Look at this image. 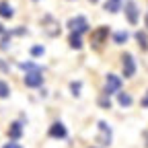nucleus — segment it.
<instances>
[{
	"label": "nucleus",
	"mask_w": 148,
	"mask_h": 148,
	"mask_svg": "<svg viewBox=\"0 0 148 148\" xmlns=\"http://www.w3.org/2000/svg\"><path fill=\"white\" fill-rule=\"evenodd\" d=\"M105 95H119L121 92V76L117 74H107L105 76V88H103Z\"/></svg>",
	"instance_id": "obj_1"
},
{
	"label": "nucleus",
	"mask_w": 148,
	"mask_h": 148,
	"mask_svg": "<svg viewBox=\"0 0 148 148\" xmlns=\"http://www.w3.org/2000/svg\"><path fill=\"white\" fill-rule=\"evenodd\" d=\"M66 27H68L70 31H74V33H80V35H82V33L88 31V21H86V16H84V14H76V16L68 18Z\"/></svg>",
	"instance_id": "obj_2"
},
{
	"label": "nucleus",
	"mask_w": 148,
	"mask_h": 148,
	"mask_svg": "<svg viewBox=\"0 0 148 148\" xmlns=\"http://www.w3.org/2000/svg\"><path fill=\"white\" fill-rule=\"evenodd\" d=\"M97 130H99V134H97V142H99L101 146H109V144H111V140H113V132H111L109 123L101 119V121L97 123Z\"/></svg>",
	"instance_id": "obj_3"
},
{
	"label": "nucleus",
	"mask_w": 148,
	"mask_h": 148,
	"mask_svg": "<svg viewBox=\"0 0 148 148\" xmlns=\"http://www.w3.org/2000/svg\"><path fill=\"white\" fill-rule=\"evenodd\" d=\"M123 12H125V18H127L130 25H138L140 8H138V4L134 2V0H125V2H123Z\"/></svg>",
	"instance_id": "obj_4"
},
{
	"label": "nucleus",
	"mask_w": 148,
	"mask_h": 148,
	"mask_svg": "<svg viewBox=\"0 0 148 148\" xmlns=\"http://www.w3.org/2000/svg\"><path fill=\"white\" fill-rule=\"evenodd\" d=\"M41 25H43V31H45V35H47V37H58V35L62 33L60 23L56 21V18H53L51 14H45V16H43Z\"/></svg>",
	"instance_id": "obj_5"
},
{
	"label": "nucleus",
	"mask_w": 148,
	"mask_h": 148,
	"mask_svg": "<svg viewBox=\"0 0 148 148\" xmlns=\"http://www.w3.org/2000/svg\"><path fill=\"white\" fill-rule=\"evenodd\" d=\"M121 72H123L125 78H132L136 74V60H134V56L130 51H125L121 56Z\"/></svg>",
	"instance_id": "obj_6"
},
{
	"label": "nucleus",
	"mask_w": 148,
	"mask_h": 148,
	"mask_svg": "<svg viewBox=\"0 0 148 148\" xmlns=\"http://www.w3.org/2000/svg\"><path fill=\"white\" fill-rule=\"evenodd\" d=\"M23 82L27 88H39L43 84V72H25Z\"/></svg>",
	"instance_id": "obj_7"
},
{
	"label": "nucleus",
	"mask_w": 148,
	"mask_h": 148,
	"mask_svg": "<svg viewBox=\"0 0 148 148\" xmlns=\"http://www.w3.org/2000/svg\"><path fill=\"white\" fill-rule=\"evenodd\" d=\"M109 37V27L107 25H101V27H97L95 31H92V37H90V43L95 45V47H101L103 43H105V39Z\"/></svg>",
	"instance_id": "obj_8"
},
{
	"label": "nucleus",
	"mask_w": 148,
	"mask_h": 148,
	"mask_svg": "<svg viewBox=\"0 0 148 148\" xmlns=\"http://www.w3.org/2000/svg\"><path fill=\"white\" fill-rule=\"evenodd\" d=\"M47 136L56 138V140H64V138H68V130H66V125L62 121H53L49 125V130H47Z\"/></svg>",
	"instance_id": "obj_9"
},
{
	"label": "nucleus",
	"mask_w": 148,
	"mask_h": 148,
	"mask_svg": "<svg viewBox=\"0 0 148 148\" xmlns=\"http://www.w3.org/2000/svg\"><path fill=\"white\" fill-rule=\"evenodd\" d=\"M123 8V0H105L103 2V10L105 12H111V14H115Z\"/></svg>",
	"instance_id": "obj_10"
},
{
	"label": "nucleus",
	"mask_w": 148,
	"mask_h": 148,
	"mask_svg": "<svg viewBox=\"0 0 148 148\" xmlns=\"http://www.w3.org/2000/svg\"><path fill=\"white\" fill-rule=\"evenodd\" d=\"M21 136H23V121H12L10 127H8V138L12 142H16Z\"/></svg>",
	"instance_id": "obj_11"
},
{
	"label": "nucleus",
	"mask_w": 148,
	"mask_h": 148,
	"mask_svg": "<svg viewBox=\"0 0 148 148\" xmlns=\"http://www.w3.org/2000/svg\"><path fill=\"white\" fill-rule=\"evenodd\" d=\"M14 16V8L10 6V2L0 0V18H12Z\"/></svg>",
	"instance_id": "obj_12"
},
{
	"label": "nucleus",
	"mask_w": 148,
	"mask_h": 148,
	"mask_svg": "<svg viewBox=\"0 0 148 148\" xmlns=\"http://www.w3.org/2000/svg\"><path fill=\"white\" fill-rule=\"evenodd\" d=\"M68 45H70V49H80V47H82V35H80V33H74V31H70Z\"/></svg>",
	"instance_id": "obj_13"
},
{
	"label": "nucleus",
	"mask_w": 148,
	"mask_h": 148,
	"mask_svg": "<svg viewBox=\"0 0 148 148\" xmlns=\"http://www.w3.org/2000/svg\"><path fill=\"white\" fill-rule=\"evenodd\" d=\"M134 37H136V41H138L140 49H142V51H148V35H146V31L138 29V31L134 33Z\"/></svg>",
	"instance_id": "obj_14"
},
{
	"label": "nucleus",
	"mask_w": 148,
	"mask_h": 148,
	"mask_svg": "<svg viewBox=\"0 0 148 148\" xmlns=\"http://www.w3.org/2000/svg\"><path fill=\"white\" fill-rule=\"evenodd\" d=\"M18 68L25 72H43V66L35 64V62H18Z\"/></svg>",
	"instance_id": "obj_15"
},
{
	"label": "nucleus",
	"mask_w": 148,
	"mask_h": 148,
	"mask_svg": "<svg viewBox=\"0 0 148 148\" xmlns=\"http://www.w3.org/2000/svg\"><path fill=\"white\" fill-rule=\"evenodd\" d=\"M127 39H130V33H127L125 29H123V31H115V33H113V43H115V45H123Z\"/></svg>",
	"instance_id": "obj_16"
},
{
	"label": "nucleus",
	"mask_w": 148,
	"mask_h": 148,
	"mask_svg": "<svg viewBox=\"0 0 148 148\" xmlns=\"http://www.w3.org/2000/svg\"><path fill=\"white\" fill-rule=\"evenodd\" d=\"M117 103H119L121 107H130V105L134 103V99H132L130 92H119V95H117Z\"/></svg>",
	"instance_id": "obj_17"
},
{
	"label": "nucleus",
	"mask_w": 148,
	"mask_h": 148,
	"mask_svg": "<svg viewBox=\"0 0 148 148\" xmlns=\"http://www.w3.org/2000/svg\"><path fill=\"white\" fill-rule=\"evenodd\" d=\"M97 103H99L101 109H111V97L105 95V92H101V97L97 99Z\"/></svg>",
	"instance_id": "obj_18"
},
{
	"label": "nucleus",
	"mask_w": 148,
	"mask_h": 148,
	"mask_svg": "<svg viewBox=\"0 0 148 148\" xmlns=\"http://www.w3.org/2000/svg\"><path fill=\"white\" fill-rule=\"evenodd\" d=\"M8 97H10V86L6 80L0 78V99H8Z\"/></svg>",
	"instance_id": "obj_19"
},
{
	"label": "nucleus",
	"mask_w": 148,
	"mask_h": 148,
	"mask_svg": "<svg viewBox=\"0 0 148 148\" xmlns=\"http://www.w3.org/2000/svg\"><path fill=\"white\" fill-rule=\"evenodd\" d=\"M10 37H12V31H6L2 37H0V49H8L10 47Z\"/></svg>",
	"instance_id": "obj_20"
},
{
	"label": "nucleus",
	"mask_w": 148,
	"mask_h": 148,
	"mask_svg": "<svg viewBox=\"0 0 148 148\" xmlns=\"http://www.w3.org/2000/svg\"><path fill=\"white\" fill-rule=\"evenodd\" d=\"M80 88H82V80H72L70 82V92L74 97H80Z\"/></svg>",
	"instance_id": "obj_21"
},
{
	"label": "nucleus",
	"mask_w": 148,
	"mask_h": 148,
	"mask_svg": "<svg viewBox=\"0 0 148 148\" xmlns=\"http://www.w3.org/2000/svg\"><path fill=\"white\" fill-rule=\"evenodd\" d=\"M29 53H31V58H41V56L45 53V47L43 45H33L29 49Z\"/></svg>",
	"instance_id": "obj_22"
},
{
	"label": "nucleus",
	"mask_w": 148,
	"mask_h": 148,
	"mask_svg": "<svg viewBox=\"0 0 148 148\" xmlns=\"http://www.w3.org/2000/svg\"><path fill=\"white\" fill-rule=\"evenodd\" d=\"M29 31L25 29V27H18V29H12V35H27Z\"/></svg>",
	"instance_id": "obj_23"
},
{
	"label": "nucleus",
	"mask_w": 148,
	"mask_h": 148,
	"mask_svg": "<svg viewBox=\"0 0 148 148\" xmlns=\"http://www.w3.org/2000/svg\"><path fill=\"white\" fill-rule=\"evenodd\" d=\"M140 105H142V107H144V109H148V90H146V92H144V97H142V99H140Z\"/></svg>",
	"instance_id": "obj_24"
},
{
	"label": "nucleus",
	"mask_w": 148,
	"mask_h": 148,
	"mask_svg": "<svg viewBox=\"0 0 148 148\" xmlns=\"http://www.w3.org/2000/svg\"><path fill=\"white\" fill-rule=\"evenodd\" d=\"M2 148H23V146L18 144V142H12V140H10V142H6V144H4Z\"/></svg>",
	"instance_id": "obj_25"
},
{
	"label": "nucleus",
	"mask_w": 148,
	"mask_h": 148,
	"mask_svg": "<svg viewBox=\"0 0 148 148\" xmlns=\"http://www.w3.org/2000/svg\"><path fill=\"white\" fill-rule=\"evenodd\" d=\"M0 72H10V66L4 60H0Z\"/></svg>",
	"instance_id": "obj_26"
},
{
	"label": "nucleus",
	"mask_w": 148,
	"mask_h": 148,
	"mask_svg": "<svg viewBox=\"0 0 148 148\" xmlns=\"http://www.w3.org/2000/svg\"><path fill=\"white\" fill-rule=\"evenodd\" d=\"M6 31H8V29H4V27H2V25H0V37H2V35H4V33H6Z\"/></svg>",
	"instance_id": "obj_27"
},
{
	"label": "nucleus",
	"mask_w": 148,
	"mask_h": 148,
	"mask_svg": "<svg viewBox=\"0 0 148 148\" xmlns=\"http://www.w3.org/2000/svg\"><path fill=\"white\" fill-rule=\"evenodd\" d=\"M144 138H146V148H148V132H144Z\"/></svg>",
	"instance_id": "obj_28"
},
{
	"label": "nucleus",
	"mask_w": 148,
	"mask_h": 148,
	"mask_svg": "<svg viewBox=\"0 0 148 148\" xmlns=\"http://www.w3.org/2000/svg\"><path fill=\"white\" fill-rule=\"evenodd\" d=\"M88 2H90V4H97V2H99V0H88Z\"/></svg>",
	"instance_id": "obj_29"
},
{
	"label": "nucleus",
	"mask_w": 148,
	"mask_h": 148,
	"mask_svg": "<svg viewBox=\"0 0 148 148\" xmlns=\"http://www.w3.org/2000/svg\"><path fill=\"white\" fill-rule=\"evenodd\" d=\"M146 25H148V14H146Z\"/></svg>",
	"instance_id": "obj_30"
},
{
	"label": "nucleus",
	"mask_w": 148,
	"mask_h": 148,
	"mask_svg": "<svg viewBox=\"0 0 148 148\" xmlns=\"http://www.w3.org/2000/svg\"><path fill=\"white\" fill-rule=\"evenodd\" d=\"M33 2H39V0H33Z\"/></svg>",
	"instance_id": "obj_31"
},
{
	"label": "nucleus",
	"mask_w": 148,
	"mask_h": 148,
	"mask_svg": "<svg viewBox=\"0 0 148 148\" xmlns=\"http://www.w3.org/2000/svg\"><path fill=\"white\" fill-rule=\"evenodd\" d=\"M90 148H97V146H90Z\"/></svg>",
	"instance_id": "obj_32"
}]
</instances>
